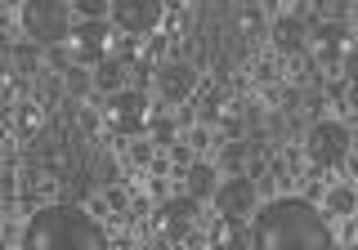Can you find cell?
I'll use <instances>...</instances> for the list:
<instances>
[{"mask_svg": "<svg viewBox=\"0 0 358 250\" xmlns=\"http://www.w3.org/2000/svg\"><path fill=\"white\" fill-rule=\"evenodd\" d=\"M166 9H175V14H179V9H184V0H166Z\"/></svg>", "mask_w": 358, "mask_h": 250, "instance_id": "32", "label": "cell"}, {"mask_svg": "<svg viewBox=\"0 0 358 250\" xmlns=\"http://www.w3.org/2000/svg\"><path fill=\"white\" fill-rule=\"evenodd\" d=\"M345 161H350V170L358 175V152H354V147H350V156H345Z\"/></svg>", "mask_w": 358, "mask_h": 250, "instance_id": "31", "label": "cell"}, {"mask_svg": "<svg viewBox=\"0 0 358 250\" xmlns=\"http://www.w3.org/2000/svg\"><path fill=\"white\" fill-rule=\"evenodd\" d=\"M103 121L112 134L121 139H134V134H148V121H152V108H148V94L143 89H117V94H103Z\"/></svg>", "mask_w": 358, "mask_h": 250, "instance_id": "5", "label": "cell"}, {"mask_svg": "<svg viewBox=\"0 0 358 250\" xmlns=\"http://www.w3.org/2000/svg\"><path fill=\"white\" fill-rule=\"evenodd\" d=\"M264 143H268V139H251V134H242V139H229V143H224V152H220V170H229V175H242L246 161H251L255 152H264Z\"/></svg>", "mask_w": 358, "mask_h": 250, "instance_id": "13", "label": "cell"}, {"mask_svg": "<svg viewBox=\"0 0 358 250\" xmlns=\"http://www.w3.org/2000/svg\"><path fill=\"white\" fill-rule=\"evenodd\" d=\"M197 214H201V201L193 197V192H184V197H162V206H157V228H162L166 242H188L193 237V223H197Z\"/></svg>", "mask_w": 358, "mask_h": 250, "instance_id": "8", "label": "cell"}, {"mask_svg": "<svg viewBox=\"0 0 358 250\" xmlns=\"http://www.w3.org/2000/svg\"><path fill=\"white\" fill-rule=\"evenodd\" d=\"M148 139H152V143H162V147H171V143L179 139L175 121H171V117H162V112H152V121H148Z\"/></svg>", "mask_w": 358, "mask_h": 250, "instance_id": "21", "label": "cell"}, {"mask_svg": "<svg viewBox=\"0 0 358 250\" xmlns=\"http://www.w3.org/2000/svg\"><path fill=\"white\" fill-rule=\"evenodd\" d=\"M354 219H358V210H354Z\"/></svg>", "mask_w": 358, "mask_h": 250, "instance_id": "33", "label": "cell"}, {"mask_svg": "<svg viewBox=\"0 0 358 250\" xmlns=\"http://www.w3.org/2000/svg\"><path fill=\"white\" fill-rule=\"evenodd\" d=\"M45 63H50V67H63V72H67L76 59H72V50H67V45H50V50H45Z\"/></svg>", "mask_w": 358, "mask_h": 250, "instance_id": "24", "label": "cell"}, {"mask_svg": "<svg viewBox=\"0 0 358 250\" xmlns=\"http://www.w3.org/2000/svg\"><path fill=\"white\" fill-rule=\"evenodd\" d=\"M350 147H354V134H350V125H345V121H327V117H318V121H309V125H305V156H309V166H313V170L345 166Z\"/></svg>", "mask_w": 358, "mask_h": 250, "instance_id": "4", "label": "cell"}, {"mask_svg": "<svg viewBox=\"0 0 358 250\" xmlns=\"http://www.w3.org/2000/svg\"><path fill=\"white\" fill-rule=\"evenodd\" d=\"M215 210L220 214H255L260 210V184H255L251 175H229V179H220V188H215Z\"/></svg>", "mask_w": 358, "mask_h": 250, "instance_id": "10", "label": "cell"}, {"mask_svg": "<svg viewBox=\"0 0 358 250\" xmlns=\"http://www.w3.org/2000/svg\"><path fill=\"white\" fill-rule=\"evenodd\" d=\"M171 166L179 170V179H184V170L193 166V143H188V139H175L171 143Z\"/></svg>", "mask_w": 358, "mask_h": 250, "instance_id": "22", "label": "cell"}, {"mask_svg": "<svg viewBox=\"0 0 358 250\" xmlns=\"http://www.w3.org/2000/svg\"><path fill=\"white\" fill-rule=\"evenodd\" d=\"M72 9L81 18H108L112 14V0H72Z\"/></svg>", "mask_w": 358, "mask_h": 250, "instance_id": "23", "label": "cell"}, {"mask_svg": "<svg viewBox=\"0 0 358 250\" xmlns=\"http://www.w3.org/2000/svg\"><path fill=\"white\" fill-rule=\"evenodd\" d=\"M72 59L81 63V67H94V63H103L108 54H112V27H108V18H81L72 27Z\"/></svg>", "mask_w": 358, "mask_h": 250, "instance_id": "9", "label": "cell"}, {"mask_svg": "<svg viewBox=\"0 0 358 250\" xmlns=\"http://www.w3.org/2000/svg\"><path fill=\"white\" fill-rule=\"evenodd\" d=\"M9 117H14V130L22 134V139H31L36 130H45V125H50V112H45L41 98H36V103H18V108H9Z\"/></svg>", "mask_w": 358, "mask_h": 250, "instance_id": "17", "label": "cell"}, {"mask_svg": "<svg viewBox=\"0 0 358 250\" xmlns=\"http://www.w3.org/2000/svg\"><path fill=\"white\" fill-rule=\"evenodd\" d=\"M103 197H108V206H112V210H121V214H126V210H130V197H126V188H117V184H108V188H103Z\"/></svg>", "mask_w": 358, "mask_h": 250, "instance_id": "26", "label": "cell"}, {"mask_svg": "<svg viewBox=\"0 0 358 250\" xmlns=\"http://www.w3.org/2000/svg\"><path fill=\"white\" fill-rule=\"evenodd\" d=\"M18 242L27 250H108V228L90 214L85 201L59 197L50 206H36Z\"/></svg>", "mask_w": 358, "mask_h": 250, "instance_id": "2", "label": "cell"}, {"mask_svg": "<svg viewBox=\"0 0 358 250\" xmlns=\"http://www.w3.org/2000/svg\"><path fill=\"white\" fill-rule=\"evenodd\" d=\"M85 206H90V214H108V210H112V206H108V197H90Z\"/></svg>", "mask_w": 358, "mask_h": 250, "instance_id": "30", "label": "cell"}, {"mask_svg": "<svg viewBox=\"0 0 358 250\" xmlns=\"http://www.w3.org/2000/svg\"><path fill=\"white\" fill-rule=\"evenodd\" d=\"M41 63H45V45L27 41V36H22L14 50H9V72L22 76V81H27V76H41Z\"/></svg>", "mask_w": 358, "mask_h": 250, "instance_id": "15", "label": "cell"}, {"mask_svg": "<svg viewBox=\"0 0 358 250\" xmlns=\"http://www.w3.org/2000/svg\"><path fill=\"white\" fill-rule=\"evenodd\" d=\"M331 242V219L313 197H268L255 210V246L260 250H322Z\"/></svg>", "mask_w": 358, "mask_h": 250, "instance_id": "1", "label": "cell"}, {"mask_svg": "<svg viewBox=\"0 0 358 250\" xmlns=\"http://www.w3.org/2000/svg\"><path fill=\"white\" fill-rule=\"evenodd\" d=\"M268 45H273V54H282V59H300V54L309 50V22L300 14L268 18Z\"/></svg>", "mask_w": 358, "mask_h": 250, "instance_id": "11", "label": "cell"}, {"mask_svg": "<svg viewBox=\"0 0 358 250\" xmlns=\"http://www.w3.org/2000/svg\"><path fill=\"white\" fill-rule=\"evenodd\" d=\"M215 188H220V166L193 161L184 170V192H193L197 201H215Z\"/></svg>", "mask_w": 358, "mask_h": 250, "instance_id": "14", "label": "cell"}, {"mask_svg": "<svg viewBox=\"0 0 358 250\" xmlns=\"http://www.w3.org/2000/svg\"><path fill=\"white\" fill-rule=\"evenodd\" d=\"M341 76H345V81H358V45H354V50H345V59H341Z\"/></svg>", "mask_w": 358, "mask_h": 250, "instance_id": "27", "label": "cell"}, {"mask_svg": "<svg viewBox=\"0 0 358 250\" xmlns=\"http://www.w3.org/2000/svg\"><path fill=\"white\" fill-rule=\"evenodd\" d=\"M318 18H345V0H318Z\"/></svg>", "mask_w": 358, "mask_h": 250, "instance_id": "28", "label": "cell"}, {"mask_svg": "<svg viewBox=\"0 0 358 250\" xmlns=\"http://www.w3.org/2000/svg\"><path fill=\"white\" fill-rule=\"evenodd\" d=\"M126 59H117V54H108L103 63H94V89L99 94H117L121 81H126Z\"/></svg>", "mask_w": 358, "mask_h": 250, "instance_id": "18", "label": "cell"}, {"mask_svg": "<svg viewBox=\"0 0 358 250\" xmlns=\"http://www.w3.org/2000/svg\"><path fill=\"white\" fill-rule=\"evenodd\" d=\"M152 81H157V89H162V103H179V108H184L188 98L197 94V85H201V67L188 63L184 54H171V59L157 63Z\"/></svg>", "mask_w": 358, "mask_h": 250, "instance_id": "6", "label": "cell"}, {"mask_svg": "<svg viewBox=\"0 0 358 250\" xmlns=\"http://www.w3.org/2000/svg\"><path fill=\"white\" fill-rule=\"evenodd\" d=\"M345 108L358 117V81H350V89H345Z\"/></svg>", "mask_w": 358, "mask_h": 250, "instance_id": "29", "label": "cell"}, {"mask_svg": "<svg viewBox=\"0 0 358 250\" xmlns=\"http://www.w3.org/2000/svg\"><path fill=\"white\" fill-rule=\"evenodd\" d=\"M130 161L143 166V170L152 166V139H148V134H143V143H130Z\"/></svg>", "mask_w": 358, "mask_h": 250, "instance_id": "25", "label": "cell"}, {"mask_svg": "<svg viewBox=\"0 0 358 250\" xmlns=\"http://www.w3.org/2000/svg\"><path fill=\"white\" fill-rule=\"evenodd\" d=\"M322 210L336 214V219H354V210H358V192H354L350 184L327 188V197H322Z\"/></svg>", "mask_w": 358, "mask_h": 250, "instance_id": "19", "label": "cell"}, {"mask_svg": "<svg viewBox=\"0 0 358 250\" xmlns=\"http://www.w3.org/2000/svg\"><path fill=\"white\" fill-rule=\"evenodd\" d=\"M63 89H67V98H81L94 89V67H81V63H72L63 72Z\"/></svg>", "mask_w": 358, "mask_h": 250, "instance_id": "20", "label": "cell"}, {"mask_svg": "<svg viewBox=\"0 0 358 250\" xmlns=\"http://www.w3.org/2000/svg\"><path fill=\"white\" fill-rule=\"evenodd\" d=\"M309 41L318 45V50H341V45L350 41V27H345V18H313Z\"/></svg>", "mask_w": 358, "mask_h": 250, "instance_id": "16", "label": "cell"}, {"mask_svg": "<svg viewBox=\"0 0 358 250\" xmlns=\"http://www.w3.org/2000/svg\"><path fill=\"white\" fill-rule=\"evenodd\" d=\"M206 242L215 246V250H229V246H255V223H246L242 214H220Z\"/></svg>", "mask_w": 358, "mask_h": 250, "instance_id": "12", "label": "cell"}, {"mask_svg": "<svg viewBox=\"0 0 358 250\" xmlns=\"http://www.w3.org/2000/svg\"><path fill=\"white\" fill-rule=\"evenodd\" d=\"M72 14H76V9L67 5V0H22L18 22H22V36L50 50V45H67V41H72V27H76Z\"/></svg>", "mask_w": 358, "mask_h": 250, "instance_id": "3", "label": "cell"}, {"mask_svg": "<svg viewBox=\"0 0 358 250\" xmlns=\"http://www.w3.org/2000/svg\"><path fill=\"white\" fill-rule=\"evenodd\" d=\"M166 22V0H112V27L126 36H152Z\"/></svg>", "mask_w": 358, "mask_h": 250, "instance_id": "7", "label": "cell"}]
</instances>
